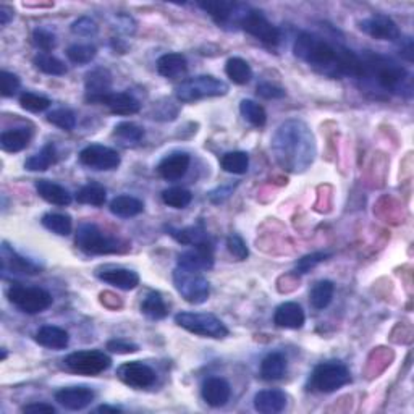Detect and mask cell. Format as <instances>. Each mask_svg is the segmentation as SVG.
<instances>
[{"instance_id":"6da1fadb","label":"cell","mask_w":414,"mask_h":414,"mask_svg":"<svg viewBox=\"0 0 414 414\" xmlns=\"http://www.w3.org/2000/svg\"><path fill=\"white\" fill-rule=\"evenodd\" d=\"M295 56L327 78H363L361 57L343 46L330 44L316 34L301 33L298 36Z\"/></svg>"},{"instance_id":"60d3db41","label":"cell","mask_w":414,"mask_h":414,"mask_svg":"<svg viewBox=\"0 0 414 414\" xmlns=\"http://www.w3.org/2000/svg\"><path fill=\"white\" fill-rule=\"evenodd\" d=\"M43 225L47 230L56 233L58 237H67L73 229L70 215L65 214H46L43 217Z\"/></svg>"},{"instance_id":"9a60e30c","label":"cell","mask_w":414,"mask_h":414,"mask_svg":"<svg viewBox=\"0 0 414 414\" xmlns=\"http://www.w3.org/2000/svg\"><path fill=\"white\" fill-rule=\"evenodd\" d=\"M117 377L131 388H148L155 382V372L140 361L125 363L117 369Z\"/></svg>"},{"instance_id":"ffe728a7","label":"cell","mask_w":414,"mask_h":414,"mask_svg":"<svg viewBox=\"0 0 414 414\" xmlns=\"http://www.w3.org/2000/svg\"><path fill=\"white\" fill-rule=\"evenodd\" d=\"M306 316L301 306L298 303L288 301L280 304L277 309H275L274 314V324L280 328H290V330H298L304 326Z\"/></svg>"},{"instance_id":"bcb514c9","label":"cell","mask_w":414,"mask_h":414,"mask_svg":"<svg viewBox=\"0 0 414 414\" xmlns=\"http://www.w3.org/2000/svg\"><path fill=\"white\" fill-rule=\"evenodd\" d=\"M47 122L56 125V127L62 128L65 131H71L76 127V117L75 113L68 109H57L52 110L47 115Z\"/></svg>"},{"instance_id":"680465c9","label":"cell","mask_w":414,"mask_h":414,"mask_svg":"<svg viewBox=\"0 0 414 414\" xmlns=\"http://www.w3.org/2000/svg\"><path fill=\"white\" fill-rule=\"evenodd\" d=\"M5 358H7V351H5V350H2V361H4V359H5Z\"/></svg>"},{"instance_id":"d6a6232c","label":"cell","mask_w":414,"mask_h":414,"mask_svg":"<svg viewBox=\"0 0 414 414\" xmlns=\"http://www.w3.org/2000/svg\"><path fill=\"white\" fill-rule=\"evenodd\" d=\"M225 73L230 78L232 83L239 86L248 85L251 78H253V70H251L249 63L239 57H232L227 60Z\"/></svg>"},{"instance_id":"3957f363","label":"cell","mask_w":414,"mask_h":414,"mask_svg":"<svg viewBox=\"0 0 414 414\" xmlns=\"http://www.w3.org/2000/svg\"><path fill=\"white\" fill-rule=\"evenodd\" d=\"M363 62V78L361 80L374 81L383 91L392 94L411 95L413 85L408 70L401 67L395 60L379 56V53H364Z\"/></svg>"},{"instance_id":"8d00e7d4","label":"cell","mask_w":414,"mask_h":414,"mask_svg":"<svg viewBox=\"0 0 414 414\" xmlns=\"http://www.w3.org/2000/svg\"><path fill=\"white\" fill-rule=\"evenodd\" d=\"M222 169L233 175H243L249 169V155L243 151H233L222 155Z\"/></svg>"},{"instance_id":"ab89813d","label":"cell","mask_w":414,"mask_h":414,"mask_svg":"<svg viewBox=\"0 0 414 414\" xmlns=\"http://www.w3.org/2000/svg\"><path fill=\"white\" fill-rule=\"evenodd\" d=\"M34 65L36 68L41 70L46 75L62 76L67 73V65H65L60 58L51 56V53H39V56H36Z\"/></svg>"},{"instance_id":"e0dca14e","label":"cell","mask_w":414,"mask_h":414,"mask_svg":"<svg viewBox=\"0 0 414 414\" xmlns=\"http://www.w3.org/2000/svg\"><path fill=\"white\" fill-rule=\"evenodd\" d=\"M178 266L191 269V271H209L214 266V246L211 243H202L195 246L193 249L185 251L178 256Z\"/></svg>"},{"instance_id":"db71d44e","label":"cell","mask_w":414,"mask_h":414,"mask_svg":"<svg viewBox=\"0 0 414 414\" xmlns=\"http://www.w3.org/2000/svg\"><path fill=\"white\" fill-rule=\"evenodd\" d=\"M256 93L259 98L262 99H281L285 98V89H281L275 85H271V83H261V85H257Z\"/></svg>"},{"instance_id":"ac0fdd59","label":"cell","mask_w":414,"mask_h":414,"mask_svg":"<svg viewBox=\"0 0 414 414\" xmlns=\"http://www.w3.org/2000/svg\"><path fill=\"white\" fill-rule=\"evenodd\" d=\"M95 393L88 387H67L60 388L58 392H56L57 403L70 411L85 410L86 406L93 403Z\"/></svg>"},{"instance_id":"4fadbf2b","label":"cell","mask_w":414,"mask_h":414,"mask_svg":"<svg viewBox=\"0 0 414 414\" xmlns=\"http://www.w3.org/2000/svg\"><path fill=\"white\" fill-rule=\"evenodd\" d=\"M359 29L377 41H392V43H397L401 38L397 23L390 16L382 14L366 18V20L359 23Z\"/></svg>"},{"instance_id":"83f0119b","label":"cell","mask_w":414,"mask_h":414,"mask_svg":"<svg viewBox=\"0 0 414 414\" xmlns=\"http://www.w3.org/2000/svg\"><path fill=\"white\" fill-rule=\"evenodd\" d=\"M33 133L29 128H11L0 136V146L7 152H20L29 146Z\"/></svg>"},{"instance_id":"603a6c76","label":"cell","mask_w":414,"mask_h":414,"mask_svg":"<svg viewBox=\"0 0 414 414\" xmlns=\"http://www.w3.org/2000/svg\"><path fill=\"white\" fill-rule=\"evenodd\" d=\"M286 406V395L281 390H262L254 397L256 411L262 414H275L284 411Z\"/></svg>"},{"instance_id":"44dd1931","label":"cell","mask_w":414,"mask_h":414,"mask_svg":"<svg viewBox=\"0 0 414 414\" xmlns=\"http://www.w3.org/2000/svg\"><path fill=\"white\" fill-rule=\"evenodd\" d=\"M190 162L191 159L188 154L185 152L170 154L160 160L157 172L162 178L169 180V182H177V180L186 175V172L190 169Z\"/></svg>"},{"instance_id":"74e56055","label":"cell","mask_w":414,"mask_h":414,"mask_svg":"<svg viewBox=\"0 0 414 414\" xmlns=\"http://www.w3.org/2000/svg\"><path fill=\"white\" fill-rule=\"evenodd\" d=\"M76 201L80 204H88V206L100 207L104 206L107 201V191L104 186H100L98 183L86 185L76 193Z\"/></svg>"},{"instance_id":"9c48e42d","label":"cell","mask_w":414,"mask_h":414,"mask_svg":"<svg viewBox=\"0 0 414 414\" xmlns=\"http://www.w3.org/2000/svg\"><path fill=\"white\" fill-rule=\"evenodd\" d=\"M9 301L26 314H39L52 306V295L39 286H23L15 284L7 291Z\"/></svg>"},{"instance_id":"c3c4849f","label":"cell","mask_w":414,"mask_h":414,"mask_svg":"<svg viewBox=\"0 0 414 414\" xmlns=\"http://www.w3.org/2000/svg\"><path fill=\"white\" fill-rule=\"evenodd\" d=\"M330 256H332L330 253H324V251H319V253H313V254L301 257V259H299L295 266V274H299V275L308 274L309 271H313L316 266H319L321 262L327 261Z\"/></svg>"},{"instance_id":"f546056e","label":"cell","mask_w":414,"mask_h":414,"mask_svg":"<svg viewBox=\"0 0 414 414\" xmlns=\"http://www.w3.org/2000/svg\"><path fill=\"white\" fill-rule=\"evenodd\" d=\"M109 209L113 215H117V217L130 219V217H136V215H140L144 211V204L135 196L122 195V196L113 197V200L110 201Z\"/></svg>"},{"instance_id":"d6986e66","label":"cell","mask_w":414,"mask_h":414,"mask_svg":"<svg viewBox=\"0 0 414 414\" xmlns=\"http://www.w3.org/2000/svg\"><path fill=\"white\" fill-rule=\"evenodd\" d=\"M201 395L202 400L206 401L209 406L212 408L225 406L232 395L230 383L225 379H220V377H211V379H207L202 383Z\"/></svg>"},{"instance_id":"816d5d0a","label":"cell","mask_w":414,"mask_h":414,"mask_svg":"<svg viewBox=\"0 0 414 414\" xmlns=\"http://www.w3.org/2000/svg\"><path fill=\"white\" fill-rule=\"evenodd\" d=\"M71 31L78 36H94L98 33V25L91 20V18H86L83 16L80 20L73 23V26H71Z\"/></svg>"},{"instance_id":"1f68e13d","label":"cell","mask_w":414,"mask_h":414,"mask_svg":"<svg viewBox=\"0 0 414 414\" xmlns=\"http://www.w3.org/2000/svg\"><path fill=\"white\" fill-rule=\"evenodd\" d=\"M167 232H169V235L172 238H175L177 242L182 243V244L197 246V244H202V243H211V238H209L207 232L204 230L201 225L188 227V229H182V230L169 227Z\"/></svg>"},{"instance_id":"e575fe53","label":"cell","mask_w":414,"mask_h":414,"mask_svg":"<svg viewBox=\"0 0 414 414\" xmlns=\"http://www.w3.org/2000/svg\"><path fill=\"white\" fill-rule=\"evenodd\" d=\"M333 291H335V285L330 280L317 281L313 290H311V295H309L311 306H313V308L317 311L326 309L327 306L332 303Z\"/></svg>"},{"instance_id":"4316f807","label":"cell","mask_w":414,"mask_h":414,"mask_svg":"<svg viewBox=\"0 0 414 414\" xmlns=\"http://www.w3.org/2000/svg\"><path fill=\"white\" fill-rule=\"evenodd\" d=\"M102 104L107 105L117 115H133L141 109V104L130 93H110Z\"/></svg>"},{"instance_id":"681fc988","label":"cell","mask_w":414,"mask_h":414,"mask_svg":"<svg viewBox=\"0 0 414 414\" xmlns=\"http://www.w3.org/2000/svg\"><path fill=\"white\" fill-rule=\"evenodd\" d=\"M20 78L16 75L10 73V71H2L0 73V93H2L4 98H11L15 95L18 89H20Z\"/></svg>"},{"instance_id":"9f6ffc18","label":"cell","mask_w":414,"mask_h":414,"mask_svg":"<svg viewBox=\"0 0 414 414\" xmlns=\"http://www.w3.org/2000/svg\"><path fill=\"white\" fill-rule=\"evenodd\" d=\"M14 9L7 7V5H0V25L7 26L11 18H14Z\"/></svg>"},{"instance_id":"484cf974","label":"cell","mask_w":414,"mask_h":414,"mask_svg":"<svg viewBox=\"0 0 414 414\" xmlns=\"http://www.w3.org/2000/svg\"><path fill=\"white\" fill-rule=\"evenodd\" d=\"M2 271L7 272L10 271L11 274H39L41 269L36 266L34 262L25 259V257L18 256L14 249L9 248L7 244L4 243L2 246Z\"/></svg>"},{"instance_id":"7c38bea8","label":"cell","mask_w":414,"mask_h":414,"mask_svg":"<svg viewBox=\"0 0 414 414\" xmlns=\"http://www.w3.org/2000/svg\"><path fill=\"white\" fill-rule=\"evenodd\" d=\"M80 162L93 170L107 172L115 170L122 159H120V154L115 149L102 146V144H91L80 152Z\"/></svg>"},{"instance_id":"f907efd6","label":"cell","mask_w":414,"mask_h":414,"mask_svg":"<svg viewBox=\"0 0 414 414\" xmlns=\"http://www.w3.org/2000/svg\"><path fill=\"white\" fill-rule=\"evenodd\" d=\"M227 249L230 251V254L235 257L237 261H246L249 256L248 246H246L243 238L239 235H230L227 238Z\"/></svg>"},{"instance_id":"f35d334b","label":"cell","mask_w":414,"mask_h":414,"mask_svg":"<svg viewBox=\"0 0 414 414\" xmlns=\"http://www.w3.org/2000/svg\"><path fill=\"white\" fill-rule=\"evenodd\" d=\"M239 112H242L243 118L248 120L253 127L261 128L267 122V113L264 110V107L251 99L242 100V104H239Z\"/></svg>"},{"instance_id":"6f0895ef","label":"cell","mask_w":414,"mask_h":414,"mask_svg":"<svg viewBox=\"0 0 414 414\" xmlns=\"http://www.w3.org/2000/svg\"><path fill=\"white\" fill-rule=\"evenodd\" d=\"M99 413H120V408L115 406H107V405H102L98 408Z\"/></svg>"},{"instance_id":"b9f144b4","label":"cell","mask_w":414,"mask_h":414,"mask_svg":"<svg viewBox=\"0 0 414 414\" xmlns=\"http://www.w3.org/2000/svg\"><path fill=\"white\" fill-rule=\"evenodd\" d=\"M95 56H98V49L91 44H73L67 49V57L75 65L91 63Z\"/></svg>"},{"instance_id":"f1b7e54d","label":"cell","mask_w":414,"mask_h":414,"mask_svg":"<svg viewBox=\"0 0 414 414\" xmlns=\"http://www.w3.org/2000/svg\"><path fill=\"white\" fill-rule=\"evenodd\" d=\"M186 70H188V62L182 53H165L157 60V71L164 78H178L185 75Z\"/></svg>"},{"instance_id":"5bb4252c","label":"cell","mask_w":414,"mask_h":414,"mask_svg":"<svg viewBox=\"0 0 414 414\" xmlns=\"http://www.w3.org/2000/svg\"><path fill=\"white\" fill-rule=\"evenodd\" d=\"M197 5L220 26L230 25L232 21H235L238 25L243 11L248 7V5L225 2V0H207V2H200Z\"/></svg>"},{"instance_id":"f6af8a7d","label":"cell","mask_w":414,"mask_h":414,"mask_svg":"<svg viewBox=\"0 0 414 414\" xmlns=\"http://www.w3.org/2000/svg\"><path fill=\"white\" fill-rule=\"evenodd\" d=\"M113 135L120 140L125 141V143H140L143 138H144V130L141 127H138L136 123H131V122H122L118 123L115 127V131H113Z\"/></svg>"},{"instance_id":"7dc6e473","label":"cell","mask_w":414,"mask_h":414,"mask_svg":"<svg viewBox=\"0 0 414 414\" xmlns=\"http://www.w3.org/2000/svg\"><path fill=\"white\" fill-rule=\"evenodd\" d=\"M33 44L38 47L39 51H43V53H47L56 49L57 38L56 34L49 31V29L38 28L33 31Z\"/></svg>"},{"instance_id":"d4e9b609","label":"cell","mask_w":414,"mask_h":414,"mask_svg":"<svg viewBox=\"0 0 414 414\" xmlns=\"http://www.w3.org/2000/svg\"><path fill=\"white\" fill-rule=\"evenodd\" d=\"M34 340L38 341L41 346L49 348V350H65L70 343V335L67 330L56 327V326H46L41 327L34 335Z\"/></svg>"},{"instance_id":"ee69618b","label":"cell","mask_w":414,"mask_h":414,"mask_svg":"<svg viewBox=\"0 0 414 414\" xmlns=\"http://www.w3.org/2000/svg\"><path fill=\"white\" fill-rule=\"evenodd\" d=\"M51 99L44 98V95H39V94H34V93H23L20 95V105L23 109L28 110V112H33V113H39V112H44L51 107Z\"/></svg>"},{"instance_id":"2e32d148","label":"cell","mask_w":414,"mask_h":414,"mask_svg":"<svg viewBox=\"0 0 414 414\" xmlns=\"http://www.w3.org/2000/svg\"><path fill=\"white\" fill-rule=\"evenodd\" d=\"M86 100L91 104H102L112 93V75L107 68H94L89 71L85 80Z\"/></svg>"},{"instance_id":"4dcf8cb0","label":"cell","mask_w":414,"mask_h":414,"mask_svg":"<svg viewBox=\"0 0 414 414\" xmlns=\"http://www.w3.org/2000/svg\"><path fill=\"white\" fill-rule=\"evenodd\" d=\"M286 372V358L281 353H269L261 363V377L264 381H279Z\"/></svg>"},{"instance_id":"30bf717a","label":"cell","mask_w":414,"mask_h":414,"mask_svg":"<svg viewBox=\"0 0 414 414\" xmlns=\"http://www.w3.org/2000/svg\"><path fill=\"white\" fill-rule=\"evenodd\" d=\"M238 26H242L243 31L251 34L253 38L267 46H277L280 43V29L277 26H274L272 23L257 10L246 7L244 14L239 18Z\"/></svg>"},{"instance_id":"8fae6325","label":"cell","mask_w":414,"mask_h":414,"mask_svg":"<svg viewBox=\"0 0 414 414\" xmlns=\"http://www.w3.org/2000/svg\"><path fill=\"white\" fill-rule=\"evenodd\" d=\"M65 366L75 374L80 376H98L112 366L109 355L99 350L75 351L65 358Z\"/></svg>"},{"instance_id":"277c9868","label":"cell","mask_w":414,"mask_h":414,"mask_svg":"<svg viewBox=\"0 0 414 414\" xmlns=\"http://www.w3.org/2000/svg\"><path fill=\"white\" fill-rule=\"evenodd\" d=\"M227 93H229V85L211 75L188 78L175 89L177 99L186 102V104L206 98H219V95H225Z\"/></svg>"},{"instance_id":"f5cc1de1","label":"cell","mask_w":414,"mask_h":414,"mask_svg":"<svg viewBox=\"0 0 414 414\" xmlns=\"http://www.w3.org/2000/svg\"><path fill=\"white\" fill-rule=\"evenodd\" d=\"M107 350L112 351V353H117V355H130V353H136L140 350V346L136 343H131V341L127 340H110L109 343H107Z\"/></svg>"},{"instance_id":"7a4b0ae2","label":"cell","mask_w":414,"mask_h":414,"mask_svg":"<svg viewBox=\"0 0 414 414\" xmlns=\"http://www.w3.org/2000/svg\"><path fill=\"white\" fill-rule=\"evenodd\" d=\"M272 148L279 164L286 170H306V167L314 160V138L308 127L298 120L281 125L274 136Z\"/></svg>"},{"instance_id":"cb8c5ba5","label":"cell","mask_w":414,"mask_h":414,"mask_svg":"<svg viewBox=\"0 0 414 414\" xmlns=\"http://www.w3.org/2000/svg\"><path fill=\"white\" fill-rule=\"evenodd\" d=\"M36 191H38V195L43 197L44 201L53 204V206L65 207L73 201V197H71L67 188H63V186L53 182H49V180H38V182H36Z\"/></svg>"},{"instance_id":"8992f818","label":"cell","mask_w":414,"mask_h":414,"mask_svg":"<svg viewBox=\"0 0 414 414\" xmlns=\"http://www.w3.org/2000/svg\"><path fill=\"white\" fill-rule=\"evenodd\" d=\"M76 246L86 254H115L123 251L120 239L105 235L95 224H83L78 227Z\"/></svg>"},{"instance_id":"11a10c76","label":"cell","mask_w":414,"mask_h":414,"mask_svg":"<svg viewBox=\"0 0 414 414\" xmlns=\"http://www.w3.org/2000/svg\"><path fill=\"white\" fill-rule=\"evenodd\" d=\"M23 413L29 414H56V408L47 403H33L23 408Z\"/></svg>"},{"instance_id":"5b68a950","label":"cell","mask_w":414,"mask_h":414,"mask_svg":"<svg viewBox=\"0 0 414 414\" xmlns=\"http://www.w3.org/2000/svg\"><path fill=\"white\" fill-rule=\"evenodd\" d=\"M173 285L185 301L190 304L206 303L211 295V285L207 279L201 272L182 266H177L173 271Z\"/></svg>"},{"instance_id":"ba28073f","label":"cell","mask_w":414,"mask_h":414,"mask_svg":"<svg viewBox=\"0 0 414 414\" xmlns=\"http://www.w3.org/2000/svg\"><path fill=\"white\" fill-rule=\"evenodd\" d=\"M175 322L188 332L200 337L222 340L229 337V328L214 314L207 313H180L175 316Z\"/></svg>"},{"instance_id":"836d02e7","label":"cell","mask_w":414,"mask_h":414,"mask_svg":"<svg viewBox=\"0 0 414 414\" xmlns=\"http://www.w3.org/2000/svg\"><path fill=\"white\" fill-rule=\"evenodd\" d=\"M57 160V151L53 144H47L38 154H34L25 162V167L29 172H46Z\"/></svg>"},{"instance_id":"7bdbcfd3","label":"cell","mask_w":414,"mask_h":414,"mask_svg":"<svg viewBox=\"0 0 414 414\" xmlns=\"http://www.w3.org/2000/svg\"><path fill=\"white\" fill-rule=\"evenodd\" d=\"M162 201L173 209H185L193 201V195L188 190L175 186V188H169L162 193Z\"/></svg>"},{"instance_id":"52a82bcc","label":"cell","mask_w":414,"mask_h":414,"mask_svg":"<svg viewBox=\"0 0 414 414\" xmlns=\"http://www.w3.org/2000/svg\"><path fill=\"white\" fill-rule=\"evenodd\" d=\"M350 371L340 361H326L317 364L311 374V388L321 393H332L350 383Z\"/></svg>"},{"instance_id":"7402d4cb","label":"cell","mask_w":414,"mask_h":414,"mask_svg":"<svg viewBox=\"0 0 414 414\" xmlns=\"http://www.w3.org/2000/svg\"><path fill=\"white\" fill-rule=\"evenodd\" d=\"M98 277L120 290H135V288L140 285V275L135 271H130V269L123 267H112V269H104V271L98 272Z\"/></svg>"},{"instance_id":"d590c367","label":"cell","mask_w":414,"mask_h":414,"mask_svg":"<svg viewBox=\"0 0 414 414\" xmlns=\"http://www.w3.org/2000/svg\"><path fill=\"white\" fill-rule=\"evenodd\" d=\"M141 313L144 316L151 317V319H164L169 314V309H167V304L164 303V299H162L160 293L157 291H149L146 298L143 299L141 303Z\"/></svg>"}]
</instances>
